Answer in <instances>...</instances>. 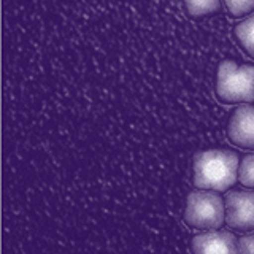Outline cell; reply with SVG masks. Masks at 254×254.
<instances>
[{
  "label": "cell",
  "mask_w": 254,
  "mask_h": 254,
  "mask_svg": "<svg viewBox=\"0 0 254 254\" xmlns=\"http://www.w3.org/2000/svg\"><path fill=\"white\" fill-rule=\"evenodd\" d=\"M183 221L190 229H219L226 221V203L218 190H192L186 197Z\"/></svg>",
  "instance_id": "2"
},
{
  "label": "cell",
  "mask_w": 254,
  "mask_h": 254,
  "mask_svg": "<svg viewBox=\"0 0 254 254\" xmlns=\"http://www.w3.org/2000/svg\"><path fill=\"white\" fill-rule=\"evenodd\" d=\"M216 95L222 103L254 102V65L222 61L218 67Z\"/></svg>",
  "instance_id": "3"
},
{
  "label": "cell",
  "mask_w": 254,
  "mask_h": 254,
  "mask_svg": "<svg viewBox=\"0 0 254 254\" xmlns=\"http://www.w3.org/2000/svg\"><path fill=\"white\" fill-rule=\"evenodd\" d=\"M190 250L194 253H238V240L227 230H214L198 234L192 238Z\"/></svg>",
  "instance_id": "6"
},
{
  "label": "cell",
  "mask_w": 254,
  "mask_h": 254,
  "mask_svg": "<svg viewBox=\"0 0 254 254\" xmlns=\"http://www.w3.org/2000/svg\"><path fill=\"white\" fill-rule=\"evenodd\" d=\"M226 222L230 229L254 230V190H229L224 195Z\"/></svg>",
  "instance_id": "4"
},
{
  "label": "cell",
  "mask_w": 254,
  "mask_h": 254,
  "mask_svg": "<svg viewBox=\"0 0 254 254\" xmlns=\"http://www.w3.org/2000/svg\"><path fill=\"white\" fill-rule=\"evenodd\" d=\"M238 253H254V230L238 240Z\"/></svg>",
  "instance_id": "11"
},
{
  "label": "cell",
  "mask_w": 254,
  "mask_h": 254,
  "mask_svg": "<svg viewBox=\"0 0 254 254\" xmlns=\"http://www.w3.org/2000/svg\"><path fill=\"white\" fill-rule=\"evenodd\" d=\"M230 143L243 149H254V105L242 103L230 115L227 123Z\"/></svg>",
  "instance_id": "5"
},
{
  "label": "cell",
  "mask_w": 254,
  "mask_h": 254,
  "mask_svg": "<svg viewBox=\"0 0 254 254\" xmlns=\"http://www.w3.org/2000/svg\"><path fill=\"white\" fill-rule=\"evenodd\" d=\"M238 181L246 188L254 189V154H246L242 157L238 167Z\"/></svg>",
  "instance_id": "9"
},
{
  "label": "cell",
  "mask_w": 254,
  "mask_h": 254,
  "mask_svg": "<svg viewBox=\"0 0 254 254\" xmlns=\"http://www.w3.org/2000/svg\"><path fill=\"white\" fill-rule=\"evenodd\" d=\"M234 37L237 38L245 53L254 59V13H251L248 18L238 22L234 27Z\"/></svg>",
  "instance_id": "7"
},
{
  "label": "cell",
  "mask_w": 254,
  "mask_h": 254,
  "mask_svg": "<svg viewBox=\"0 0 254 254\" xmlns=\"http://www.w3.org/2000/svg\"><path fill=\"white\" fill-rule=\"evenodd\" d=\"M186 11L192 18H202L221 11V0H183Z\"/></svg>",
  "instance_id": "8"
},
{
  "label": "cell",
  "mask_w": 254,
  "mask_h": 254,
  "mask_svg": "<svg viewBox=\"0 0 254 254\" xmlns=\"http://www.w3.org/2000/svg\"><path fill=\"white\" fill-rule=\"evenodd\" d=\"M224 3L232 16H243L254 11V0H224Z\"/></svg>",
  "instance_id": "10"
},
{
  "label": "cell",
  "mask_w": 254,
  "mask_h": 254,
  "mask_svg": "<svg viewBox=\"0 0 254 254\" xmlns=\"http://www.w3.org/2000/svg\"><path fill=\"white\" fill-rule=\"evenodd\" d=\"M240 156L230 149L197 151L192 159V183L197 189L224 192L238 180Z\"/></svg>",
  "instance_id": "1"
}]
</instances>
